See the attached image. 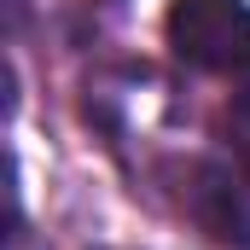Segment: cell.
<instances>
[{
    "mask_svg": "<svg viewBox=\"0 0 250 250\" xmlns=\"http://www.w3.org/2000/svg\"><path fill=\"white\" fill-rule=\"evenodd\" d=\"M169 47L175 59L209 76L250 70V6L245 0H175L169 6Z\"/></svg>",
    "mask_w": 250,
    "mask_h": 250,
    "instance_id": "1",
    "label": "cell"
},
{
    "mask_svg": "<svg viewBox=\"0 0 250 250\" xmlns=\"http://www.w3.org/2000/svg\"><path fill=\"white\" fill-rule=\"evenodd\" d=\"M187 209L192 221L221 239V245H250V169L239 163H198L187 187Z\"/></svg>",
    "mask_w": 250,
    "mask_h": 250,
    "instance_id": "2",
    "label": "cell"
},
{
    "mask_svg": "<svg viewBox=\"0 0 250 250\" xmlns=\"http://www.w3.org/2000/svg\"><path fill=\"white\" fill-rule=\"evenodd\" d=\"M233 128H239V134H245V146H250V93H245V105H239V111H233Z\"/></svg>",
    "mask_w": 250,
    "mask_h": 250,
    "instance_id": "3",
    "label": "cell"
}]
</instances>
